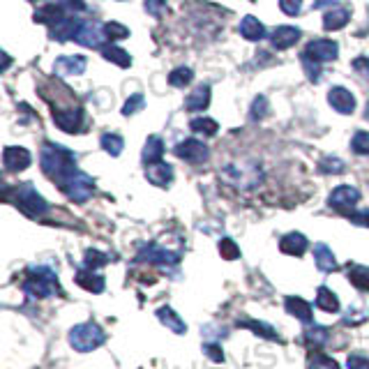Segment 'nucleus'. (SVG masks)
I'll return each mask as SVG.
<instances>
[{
	"mask_svg": "<svg viewBox=\"0 0 369 369\" xmlns=\"http://www.w3.org/2000/svg\"><path fill=\"white\" fill-rule=\"evenodd\" d=\"M40 164H42V171L47 173L49 178L58 184V187L78 171L76 155L72 151H67V148L58 146V144H51V141L42 146Z\"/></svg>",
	"mask_w": 369,
	"mask_h": 369,
	"instance_id": "obj_1",
	"label": "nucleus"
},
{
	"mask_svg": "<svg viewBox=\"0 0 369 369\" xmlns=\"http://www.w3.org/2000/svg\"><path fill=\"white\" fill-rule=\"evenodd\" d=\"M23 293L30 298V300H42V298H54L63 295V286H60L56 272L44 266H33L25 270L23 279Z\"/></svg>",
	"mask_w": 369,
	"mask_h": 369,
	"instance_id": "obj_2",
	"label": "nucleus"
},
{
	"mask_svg": "<svg viewBox=\"0 0 369 369\" xmlns=\"http://www.w3.org/2000/svg\"><path fill=\"white\" fill-rule=\"evenodd\" d=\"M69 344H72L74 351H81V353L95 351L104 344V330L98 323H78V326L69 330Z\"/></svg>",
	"mask_w": 369,
	"mask_h": 369,
	"instance_id": "obj_3",
	"label": "nucleus"
},
{
	"mask_svg": "<svg viewBox=\"0 0 369 369\" xmlns=\"http://www.w3.org/2000/svg\"><path fill=\"white\" fill-rule=\"evenodd\" d=\"M224 180L226 182H231L235 184V187H240V189H252V187H257V184L261 182V169L257 164H252V162H233V164H228L224 166Z\"/></svg>",
	"mask_w": 369,
	"mask_h": 369,
	"instance_id": "obj_4",
	"label": "nucleus"
},
{
	"mask_svg": "<svg viewBox=\"0 0 369 369\" xmlns=\"http://www.w3.org/2000/svg\"><path fill=\"white\" fill-rule=\"evenodd\" d=\"M14 204L28 217H42L49 210V204L44 201V197L33 187V184H21V187H16Z\"/></svg>",
	"mask_w": 369,
	"mask_h": 369,
	"instance_id": "obj_5",
	"label": "nucleus"
},
{
	"mask_svg": "<svg viewBox=\"0 0 369 369\" xmlns=\"http://www.w3.org/2000/svg\"><path fill=\"white\" fill-rule=\"evenodd\" d=\"M60 189H63L72 201H76V204H83V201L93 197L95 180L90 178V175H86L83 171H76L72 178H67L63 184H60Z\"/></svg>",
	"mask_w": 369,
	"mask_h": 369,
	"instance_id": "obj_6",
	"label": "nucleus"
},
{
	"mask_svg": "<svg viewBox=\"0 0 369 369\" xmlns=\"http://www.w3.org/2000/svg\"><path fill=\"white\" fill-rule=\"evenodd\" d=\"M136 261L139 263H155V266H175L180 261V252H173V250H166L162 245L151 242V245H144L141 252L136 254Z\"/></svg>",
	"mask_w": 369,
	"mask_h": 369,
	"instance_id": "obj_7",
	"label": "nucleus"
},
{
	"mask_svg": "<svg viewBox=\"0 0 369 369\" xmlns=\"http://www.w3.org/2000/svg\"><path fill=\"white\" fill-rule=\"evenodd\" d=\"M54 122H56V127L67 131V134H76L83 125V111H81V107H74V104L67 109L54 107Z\"/></svg>",
	"mask_w": 369,
	"mask_h": 369,
	"instance_id": "obj_8",
	"label": "nucleus"
},
{
	"mask_svg": "<svg viewBox=\"0 0 369 369\" xmlns=\"http://www.w3.org/2000/svg\"><path fill=\"white\" fill-rule=\"evenodd\" d=\"M358 201H360V192L356 187H351V184H339V187L332 189V194L328 199V206L339 210V213L348 215Z\"/></svg>",
	"mask_w": 369,
	"mask_h": 369,
	"instance_id": "obj_9",
	"label": "nucleus"
},
{
	"mask_svg": "<svg viewBox=\"0 0 369 369\" xmlns=\"http://www.w3.org/2000/svg\"><path fill=\"white\" fill-rule=\"evenodd\" d=\"M175 155L189 164H204V162H208L210 151L204 141H199V139H187V141L175 146Z\"/></svg>",
	"mask_w": 369,
	"mask_h": 369,
	"instance_id": "obj_10",
	"label": "nucleus"
},
{
	"mask_svg": "<svg viewBox=\"0 0 369 369\" xmlns=\"http://www.w3.org/2000/svg\"><path fill=\"white\" fill-rule=\"evenodd\" d=\"M303 54L316 60L319 65H323V63H330V60H337L339 47H337V42H332V40H314L307 44V49Z\"/></svg>",
	"mask_w": 369,
	"mask_h": 369,
	"instance_id": "obj_11",
	"label": "nucleus"
},
{
	"mask_svg": "<svg viewBox=\"0 0 369 369\" xmlns=\"http://www.w3.org/2000/svg\"><path fill=\"white\" fill-rule=\"evenodd\" d=\"M104 40H107V30H104V25L98 21H83L74 37V42L83 44V47H90V49H102Z\"/></svg>",
	"mask_w": 369,
	"mask_h": 369,
	"instance_id": "obj_12",
	"label": "nucleus"
},
{
	"mask_svg": "<svg viewBox=\"0 0 369 369\" xmlns=\"http://www.w3.org/2000/svg\"><path fill=\"white\" fill-rule=\"evenodd\" d=\"M30 162H33V157H30L28 151H25V148H19V146H7V148H5V153H3V164H5L7 171L19 173V171H23V169H28Z\"/></svg>",
	"mask_w": 369,
	"mask_h": 369,
	"instance_id": "obj_13",
	"label": "nucleus"
},
{
	"mask_svg": "<svg viewBox=\"0 0 369 369\" xmlns=\"http://www.w3.org/2000/svg\"><path fill=\"white\" fill-rule=\"evenodd\" d=\"M88 67L86 56H60L54 63V72L58 76H78L83 74Z\"/></svg>",
	"mask_w": 369,
	"mask_h": 369,
	"instance_id": "obj_14",
	"label": "nucleus"
},
{
	"mask_svg": "<svg viewBox=\"0 0 369 369\" xmlns=\"http://www.w3.org/2000/svg\"><path fill=\"white\" fill-rule=\"evenodd\" d=\"M76 284L86 288V291H90V293H102L104 291V286H107V279H104V275L100 270H93V268H78L76 272Z\"/></svg>",
	"mask_w": 369,
	"mask_h": 369,
	"instance_id": "obj_15",
	"label": "nucleus"
},
{
	"mask_svg": "<svg viewBox=\"0 0 369 369\" xmlns=\"http://www.w3.org/2000/svg\"><path fill=\"white\" fill-rule=\"evenodd\" d=\"M328 102H330V107L339 111V113H344V116H348V113H353L356 111V98H353V93L346 90V88H332V90L328 93Z\"/></svg>",
	"mask_w": 369,
	"mask_h": 369,
	"instance_id": "obj_16",
	"label": "nucleus"
},
{
	"mask_svg": "<svg viewBox=\"0 0 369 369\" xmlns=\"http://www.w3.org/2000/svg\"><path fill=\"white\" fill-rule=\"evenodd\" d=\"M298 40H300V30H298L295 25H279V28H275V30L270 33L272 47L279 49V51L291 49Z\"/></svg>",
	"mask_w": 369,
	"mask_h": 369,
	"instance_id": "obj_17",
	"label": "nucleus"
},
{
	"mask_svg": "<svg viewBox=\"0 0 369 369\" xmlns=\"http://www.w3.org/2000/svg\"><path fill=\"white\" fill-rule=\"evenodd\" d=\"M81 23L83 21H78L76 16H67V19L58 21L56 25H51V33H49L51 40H56V42H69V40H74L78 28H81Z\"/></svg>",
	"mask_w": 369,
	"mask_h": 369,
	"instance_id": "obj_18",
	"label": "nucleus"
},
{
	"mask_svg": "<svg viewBox=\"0 0 369 369\" xmlns=\"http://www.w3.org/2000/svg\"><path fill=\"white\" fill-rule=\"evenodd\" d=\"M284 307H286V312L295 316L298 321H303L305 326H310V323H314V316H312V305L310 303H305L303 298H298V295H288L286 300H284Z\"/></svg>",
	"mask_w": 369,
	"mask_h": 369,
	"instance_id": "obj_19",
	"label": "nucleus"
},
{
	"mask_svg": "<svg viewBox=\"0 0 369 369\" xmlns=\"http://www.w3.org/2000/svg\"><path fill=\"white\" fill-rule=\"evenodd\" d=\"M146 178L151 180L153 184H157V187H169L171 180H173V169H171V164H164V162L148 164Z\"/></svg>",
	"mask_w": 369,
	"mask_h": 369,
	"instance_id": "obj_20",
	"label": "nucleus"
},
{
	"mask_svg": "<svg viewBox=\"0 0 369 369\" xmlns=\"http://www.w3.org/2000/svg\"><path fill=\"white\" fill-rule=\"evenodd\" d=\"M307 238L303 233H286L282 240H279V250H282L284 254H288V257H303V254L307 252Z\"/></svg>",
	"mask_w": 369,
	"mask_h": 369,
	"instance_id": "obj_21",
	"label": "nucleus"
},
{
	"mask_svg": "<svg viewBox=\"0 0 369 369\" xmlns=\"http://www.w3.org/2000/svg\"><path fill=\"white\" fill-rule=\"evenodd\" d=\"M238 30L247 42H261L263 37H266V25H263L257 16H252V14L245 16V19L240 21Z\"/></svg>",
	"mask_w": 369,
	"mask_h": 369,
	"instance_id": "obj_22",
	"label": "nucleus"
},
{
	"mask_svg": "<svg viewBox=\"0 0 369 369\" xmlns=\"http://www.w3.org/2000/svg\"><path fill=\"white\" fill-rule=\"evenodd\" d=\"M314 261L316 266H319L321 272H335L337 270V259L332 250L328 247L326 242H316L314 245Z\"/></svg>",
	"mask_w": 369,
	"mask_h": 369,
	"instance_id": "obj_23",
	"label": "nucleus"
},
{
	"mask_svg": "<svg viewBox=\"0 0 369 369\" xmlns=\"http://www.w3.org/2000/svg\"><path fill=\"white\" fill-rule=\"evenodd\" d=\"M208 104H210V86L201 83L192 90L187 102H184V107H187V111H204V109H208Z\"/></svg>",
	"mask_w": 369,
	"mask_h": 369,
	"instance_id": "obj_24",
	"label": "nucleus"
},
{
	"mask_svg": "<svg viewBox=\"0 0 369 369\" xmlns=\"http://www.w3.org/2000/svg\"><path fill=\"white\" fill-rule=\"evenodd\" d=\"M346 277L351 279L358 291L369 293V268L367 266H358V263H351L346 268Z\"/></svg>",
	"mask_w": 369,
	"mask_h": 369,
	"instance_id": "obj_25",
	"label": "nucleus"
},
{
	"mask_svg": "<svg viewBox=\"0 0 369 369\" xmlns=\"http://www.w3.org/2000/svg\"><path fill=\"white\" fill-rule=\"evenodd\" d=\"M351 19V12L344 10V7H332L330 12H326L323 16V28L326 30H341Z\"/></svg>",
	"mask_w": 369,
	"mask_h": 369,
	"instance_id": "obj_26",
	"label": "nucleus"
},
{
	"mask_svg": "<svg viewBox=\"0 0 369 369\" xmlns=\"http://www.w3.org/2000/svg\"><path fill=\"white\" fill-rule=\"evenodd\" d=\"M157 319H160L169 330H173L175 335H184V332H187V326H184L182 319L171 310V307H160V310H157Z\"/></svg>",
	"mask_w": 369,
	"mask_h": 369,
	"instance_id": "obj_27",
	"label": "nucleus"
},
{
	"mask_svg": "<svg viewBox=\"0 0 369 369\" xmlns=\"http://www.w3.org/2000/svg\"><path fill=\"white\" fill-rule=\"evenodd\" d=\"M162 155H164V141L160 136H148V141L144 146V164H155V162H162Z\"/></svg>",
	"mask_w": 369,
	"mask_h": 369,
	"instance_id": "obj_28",
	"label": "nucleus"
},
{
	"mask_svg": "<svg viewBox=\"0 0 369 369\" xmlns=\"http://www.w3.org/2000/svg\"><path fill=\"white\" fill-rule=\"evenodd\" d=\"M328 339H330V330L326 326L310 323V326L305 328V341L310 346H323V344H328Z\"/></svg>",
	"mask_w": 369,
	"mask_h": 369,
	"instance_id": "obj_29",
	"label": "nucleus"
},
{
	"mask_svg": "<svg viewBox=\"0 0 369 369\" xmlns=\"http://www.w3.org/2000/svg\"><path fill=\"white\" fill-rule=\"evenodd\" d=\"M316 307L323 310V312H328V314H337L339 312V300L328 286H319V293H316Z\"/></svg>",
	"mask_w": 369,
	"mask_h": 369,
	"instance_id": "obj_30",
	"label": "nucleus"
},
{
	"mask_svg": "<svg viewBox=\"0 0 369 369\" xmlns=\"http://www.w3.org/2000/svg\"><path fill=\"white\" fill-rule=\"evenodd\" d=\"M102 56L109 60V63H116L118 67H129L131 65V56L125 49L116 47V44H109V47H102Z\"/></svg>",
	"mask_w": 369,
	"mask_h": 369,
	"instance_id": "obj_31",
	"label": "nucleus"
},
{
	"mask_svg": "<svg viewBox=\"0 0 369 369\" xmlns=\"http://www.w3.org/2000/svg\"><path fill=\"white\" fill-rule=\"evenodd\" d=\"M100 144H102V148H104V151H107L111 157H118V155L122 153V148H125V141H122L120 134H102Z\"/></svg>",
	"mask_w": 369,
	"mask_h": 369,
	"instance_id": "obj_32",
	"label": "nucleus"
},
{
	"mask_svg": "<svg viewBox=\"0 0 369 369\" xmlns=\"http://www.w3.org/2000/svg\"><path fill=\"white\" fill-rule=\"evenodd\" d=\"M238 326L240 328H247L252 332H257V335L266 337V339H279V335L268 326V323H261V321H238Z\"/></svg>",
	"mask_w": 369,
	"mask_h": 369,
	"instance_id": "obj_33",
	"label": "nucleus"
},
{
	"mask_svg": "<svg viewBox=\"0 0 369 369\" xmlns=\"http://www.w3.org/2000/svg\"><path fill=\"white\" fill-rule=\"evenodd\" d=\"M192 131H197V134H206V136H215L219 125L213 120V118H194L189 122Z\"/></svg>",
	"mask_w": 369,
	"mask_h": 369,
	"instance_id": "obj_34",
	"label": "nucleus"
},
{
	"mask_svg": "<svg viewBox=\"0 0 369 369\" xmlns=\"http://www.w3.org/2000/svg\"><path fill=\"white\" fill-rule=\"evenodd\" d=\"M307 369H339V365L326 353L316 351V353H310V358H307Z\"/></svg>",
	"mask_w": 369,
	"mask_h": 369,
	"instance_id": "obj_35",
	"label": "nucleus"
},
{
	"mask_svg": "<svg viewBox=\"0 0 369 369\" xmlns=\"http://www.w3.org/2000/svg\"><path fill=\"white\" fill-rule=\"evenodd\" d=\"M192 78H194V72L189 67H175L169 74V83L173 88H184L187 83H192Z\"/></svg>",
	"mask_w": 369,
	"mask_h": 369,
	"instance_id": "obj_36",
	"label": "nucleus"
},
{
	"mask_svg": "<svg viewBox=\"0 0 369 369\" xmlns=\"http://www.w3.org/2000/svg\"><path fill=\"white\" fill-rule=\"evenodd\" d=\"M346 164L339 160V157H323L321 164H319V171L321 173H344Z\"/></svg>",
	"mask_w": 369,
	"mask_h": 369,
	"instance_id": "obj_37",
	"label": "nucleus"
},
{
	"mask_svg": "<svg viewBox=\"0 0 369 369\" xmlns=\"http://www.w3.org/2000/svg\"><path fill=\"white\" fill-rule=\"evenodd\" d=\"M219 254H222V259L226 261H235L240 257V247L231 238H222L219 240Z\"/></svg>",
	"mask_w": 369,
	"mask_h": 369,
	"instance_id": "obj_38",
	"label": "nucleus"
},
{
	"mask_svg": "<svg viewBox=\"0 0 369 369\" xmlns=\"http://www.w3.org/2000/svg\"><path fill=\"white\" fill-rule=\"evenodd\" d=\"M109 261H111V257H107V254H100L98 250H90V252L86 254L83 266L86 268H93V270H100L102 266H107Z\"/></svg>",
	"mask_w": 369,
	"mask_h": 369,
	"instance_id": "obj_39",
	"label": "nucleus"
},
{
	"mask_svg": "<svg viewBox=\"0 0 369 369\" xmlns=\"http://www.w3.org/2000/svg\"><path fill=\"white\" fill-rule=\"evenodd\" d=\"M144 104H146V100H144V95H141V93L131 95V98H129L125 104H122V116H125V118L134 116L136 111H141V109H144Z\"/></svg>",
	"mask_w": 369,
	"mask_h": 369,
	"instance_id": "obj_40",
	"label": "nucleus"
},
{
	"mask_svg": "<svg viewBox=\"0 0 369 369\" xmlns=\"http://www.w3.org/2000/svg\"><path fill=\"white\" fill-rule=\"evenodd\" d=\"M351 148H353L356 155H369V131H356Z\"/></svg>",
	"mask_w": 369,
	"mask_h": 369,
	"instance_id": "obj_41",
	"label": "nucleus"
},
{
	"mask_svg": "<svg viewBox=\"0 0 369 369\" xmlns=\"http://www.w3.org/2000/svg\"><path fill=\"white\" fill-rule=\"evenodd\" d=\"M268 109H270V104H268V98H263V95H259V98L254 100V104H252L250 118H252V120H261V118H263V116H266V113H268Z\"/></svg>",
	"mask_w": 369,
	"mask_h": 369,
	"instance_id": "obj_42",
	"label": "nucleus"
},
{
	"mask_svg": "<svg viewBox=\"0 0 369 369\" xmlns=\"http://www.w3.org/2000/svg\"><path fill=\"white\" fill-rule=\"evenodd\" d=\"M104 30H107V37L113 40H122V37H127L129 30L125 28V25H120L118 21H111V23H104Z\"/></svg>",
	"mask_w": 369,
	"mask_h": 369,
	"instance_id": "obj_43",
	"label": "nucleus"
},
{
	"mask_svg": "<svg viewBox=\"0 0 369 369\" xmlns=\"http://www.w3.org/2000/svg\"><path fill=\"white\" fill-rule=\"evenodd\" d=\"M300 60H303V67H305V72H307V76H310V81H319V74H321V65L316 63V60H312L310 56H300Z\"/></svg>",
	"mask_w": 369,
	"mask_h": 369,
	"instance_id": "obj_44",
	"label": "nucleus"
},
{
	"mask_svg": "<svg viewBox=\"0 0 369 369\" xmlns=\"http://www.w3.org/2000/svg\"><path fill=\"white\" fill-rule=\"evenodd\" d=\"M300 5H303V0H279V10H282L286 16L300 14Z\"/></svg>",
	"mask_w": 369,
	"mask_h": 369,
	"instance_id": "obj_45",
	"label": "nucleus"
},
{
	"mask_svg": "<svg viewBox=\"0 0 369 369\" xmlns=\"http://www.w3.org/2000/svg\"><path fill=\"white\" fill-rule=\"evenodd\" d=\"M351 222L358 224V226H367L369 228V210H351L346 215Z\"/></svg>",
	"mask_w": 369,
	"mask_h": 369,
	"instance_id": "obj_46",
	"label": "nucleus"
},
{
	"mask_svg": "<svg viewBox=\"0 0 369 369\" xmlns=\"http://www.w3.org/2000/svg\"><path fill=\"white\" fill-rule=\"evenodd\" d=\"M204 351H206V356H210V360H213V363H224L222 348H219L215 341H208V344L204 346Z\"/></svg>",
	"mask_w": 369,
	"mask_h": 369,
	"instance_id": "obj_47",
	"label": "nucleus"
},
{
	"mask_svg": "<svg viewBox=\"0 0 369 369\" xmlns=\"http://www.w3.org/2000/svg\"><path fill=\"white\" fill-rule=\"evenodd\" d=\"M346 367L348 369H369V358H365V356H348Z\"/></svg>",
	"mask_w": 369,
	"mask_h": 369,
	"instance_id": "obj_48",
	"label": "nucleus"
},
{
	"mask_svg": "<svg viewBox=\"0 0 369 369\" xmlns=\"http://www.w3.org/2000/svg\"><path fill=\"white\" fill-rule=\"evenodd\" d=\"M164 5H166V0H146V12L153 14V16H160Z\"/></svg>",
	"mask_w": 369,
	"mask_h": 369,
	"instance_id": "obj_49",
	"label": "nucleus"
},
{
	"mask_svg": "<svg viewBox=\"0 0 369 369\" xmlns=\"http://www.w3.org/2000/svg\"><path fill=\"white\" fill-rule=\"evenodd\" d=\"M337 3L339 0H314V10H323V7H332Z\"/></svg>",
	"mask_w": 369,
	"mask_h": 369,
	"instance_id": "obj_50",
	"label": "nucleus"
},
{
	"mask_svg": "<svg viewBox=\"0 0 369 369\" xmlns=\"http://www.w3.org/2000/svg\"><path fill=\"white\" fill-rule=\"evenodd\" d=\"M353 65H356V69H360V72H365L369 76V63H367V58H358Z\"/></svg>",
	"mask_w": 369,
	"mask_h": 369,
	"instance_id": "obj_51",
	"label": "nucleus"
},
{
	"mask_svg": "<svg viewBox=\"0 0 369 369\" xmlns=\"http://www.w3.org/2000/svg\"><path fill=\"white\" fill-rule=\"evenodd\" d=\"M365 118L369 120V102H367V109H365Z\"/></svg>",
	"mask_w": 369,
	"mask_h": 369,
	"instance_id": "obj_52",
	"label": "nucleus"
},
{
	"mask_svg": "<svg viewBox=\"0 0 369 369\" xmlns=\"http://www.w3.org/2000/svg\"><path fill=\"white\" fill-rule=\"evenodd\" d=\"M37 3H40V0H37Z\"/></svg>",
	"mask_w": 369,
	"mask_h": 369,
	"instance_id": "obj_53",
	"label": "nucleus"
}]
</instances>
